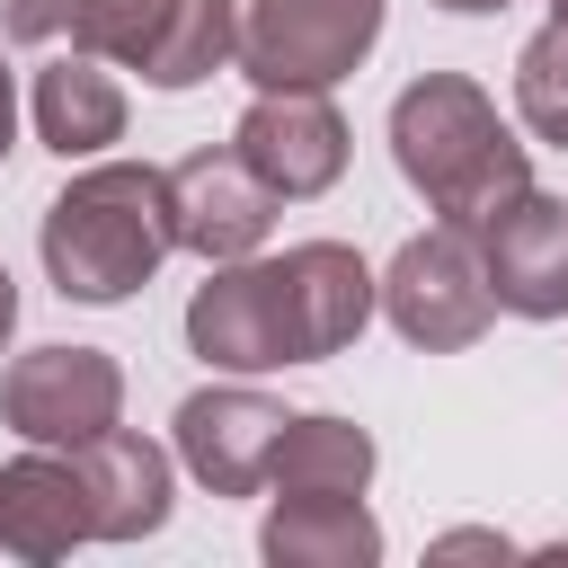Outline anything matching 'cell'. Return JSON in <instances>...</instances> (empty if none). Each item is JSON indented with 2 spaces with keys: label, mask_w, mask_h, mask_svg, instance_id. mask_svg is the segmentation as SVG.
<instances>
[{
  "label": "cell",
  "mask_w": 568,
  "mask_h": 568,
  "mask_svg": "<svg viewBox=\"0 0 568 568\" xmlns=\"http://www.w3.org/2000/svg\"><path fill=\"white\" fill-rule=\"evenodd\" d=\"M178 248L169 231V169L151 160H89L36 222V257H44V284L62 302H89V311H115L133 302L160 257Z\"/></svg>",
  "instance_id": "6da1fadb"
},
{
  "label": "cell",
  "mask_w": 568,
  "mask_h": 568,
  "mask_svg": "<svg viewBox=\"0 0 568 568\" xmlns=\"http://www.w3.org/2000/svg\"><path fill=\"white\" fill-rule=\"evenodd\" d=\"M390 169L417 186V204L453 231H479L506 195L532 186V160L497 98L462 71H426L390 98Z\"/></svg>",
  "instance_id": "7a4b0ae2"
},
{
  "label": "cell",
  "mask_w": 568,
  "mask_h": 568,
  "mask_svg": "<svg viewBox=\"0 0 568 568\" xmlns=\"http://www.w3.org/2000/svg\"><path fill=\"white\" fill-rule=\"evenodd\" d=\"M382 18L390 0H240L231 71L248 89H337L382 44Z\"/></svg>",
  "instance_id": "3957f363"
},
{
  "label": "cell",
  "mask_w": 568,
  "mask_h": 568,
  "mask_svg": "<svg viewBox=\"0 0 568 568\" xmlns=\"http://www.w3.org/2000/svg\"><path fill=\"white\" fill-rule=\"evenodd\" d=\"M373 311L417 346V355H462L488 337L497 302H488V275H479V240L435 222L417 240H399V257L373 275Z\"/></svg>",
  "instance_id": "277c9868"
},
{
  "label": "cell",
  "mask_w": 568,
  "mask_h": 568,
  "mask_svg": "<svg viewBox=\"0 0 568 568\" xmlns=\"http://www.w3.org/2000/svg\"><path fill=\"white\" fill-rule=\"evenodd\" d=\"M0 417L18 444H89L124 417V364L106 346H27L9 373H0Z\"/></svg>",
  "instance_id": "5b68a950"
},
{
  "label": "cell",
  "mask_w": 568,
  "mask_h": 568,
  "mask_svg": "<svg viewBox=\"0 0 568 568\" xmlns=\"http://www.w3.org/2000/svg\"><path fill=\"white\" fill-rule=\"evenodd\" d=\"M231 151L257 169V186L275 204H311L346 178L355 142H346V115H337L328 89H257L231 124Z\"/></svg>",
  "instance_id": "8992f818"
},
{
  "label": "cell",
  "mask_w": 568,
  "mask_h": 568,
  "mask_svg": "<svg viewBox=\"0 0 568 568\" xmlns=\"http://www.w3.org/2000/svg\"><path fill=\"white\" fill-rule=\"evenodd\" d=\"M186 346L213 373H284L293 355V320H284V275L275 257H231L204 266L195 302H186Z\"/></svg>",
  "instance_id": "52a82bcc"
},
{
  "label": "cell",
  "mask_w": 568,
  "mask_h": 568,
  "mask_svg": "<svg viewBox=\"0 0 568 568\" xmlns=\"http://www.w3.org/2000/svg\"><path fill=\"white\" fill-rule=\"evenodd\" d=\"M284 417H293V408H275V399L248 390V373H240V382H213V390H186V399H178L169 453H178V470H186L195 488H213V497H257Z\"/></svg>",
  "instance_id": "ba28073f"
},
{
  "label": "cell",
  "mask_w": 568,
  "mask_h": 568,
  "mask_svg": "<svg viewBox=\"0 0 568 568\" xmlns=\"http://www.w3.org/2000/svg\"><path fill=\"white\" fill-rule=\"evenodd\" d=\"M479 275H488V302L515 311V320H568V195H506L479 231Z\"/></svg>",
  "instance_id": "9c48e42d"
},
{
  "label": "cell",
  "mask_w": 568,
  "mask_h": 568,
  "mask_svg": "<svg viewBox=\"0 0 568 568\" xmlns=\"http://www.w3.org/2000/svg\"><path fill=\"white\" fill-rule=\"evenodd\" d=\"M169 231L186 257L204 266H231V257H257L266 231H275V195L257 186V169L222 142V151H186L169 169Z\"/></svg>",
  "instance_id": "30bf717a"
},
{
  "label": "cell",
  "mask_w": 568,
  "mask_h": 568,
  "mask_svg": "<svg viewBox=\"0 0 568 568\" xmlns=\"http://www.w3.org/2000/svg\"><path fill=\"white\" fill-rule=\"evenodd\" d=\"M284 275V320H293V355L302 364H328L364 337L373 320V266L346 248V240H293L275 257Z\"/></svg>",
  "instance_id": "8fae6325"
},
{
  "label": "cell",
  "mask_w": 568,
  "mask_h": 568,
  "mask_svg": "<svg viewBox=\"0 0 568 568\" xmlns=\"http://www.w3.org/2000/svg\"><path fill=\"white\" fill-rule=\"evenodd\" d=\"M71 462H80L89 532H98V541H142V532L169 524V497H178V453H169V444L133 435V426L115 417L106 435L71 444Z\"/></svg>",
  "instance_id": "7c38bea8"
},
{
  "label": "cell",
  "mask_w": 568,
  "mask_h": 568,
  "mask_svg": "<svg viewBox=\"0 0 568 568\" xmlns=\"http://www.w3.org/2000/svg\"><path fill=\"white\" fill-rule=\"evenodd\" d=\"M89 532V488H80V462L53 453V444H27L18 462H0V550L27 559V568H53L71 559Z\"/></svg>",
  "instance_id": "4fadbf2b"
},
{
  "label": "cell",
  "mask_w": 568,
  "mask_h": 568,
  "mask_svg": "<svg viewBox=\"0 0 568 568\" xmlns=\"http://www.w3.org/2000/svg\"><path fill=\"white\" fill-rule=\"evenodd\" d=\"M27 115H36V142L62 151V160H98L106 142H124V89H115V62L98 53H53L36 80H27Z\"/></svg>",
  "instance_id": "5bb4252c"
},
{
  "label": "cell",
  "mask_w": 568,
  "mask_h": 568,
  "mask_svg": "<svg viewBox=\"0 0 568 568\" xmlns=\"http://www.w3.org/2000/svg\"><path fill=\"white\" fill-rule=\"evenodd\" d=\"M257 550H266L275 568H373V559H382V524H373L364 497L311 488V497H275V506H266Z\"/></svg>",
  "instance_id": "9a60e30c"
},
{
  "label": "cell",
  "mask_w": 568,
  "mask_h": 568,
  "mask_svg": "<svg viewBox=\"0 0 568 568\" xmlns=\"http://www.w3.org/2000/svg\"><path fill=\"white\" fill-rule=\"evenodd\" d=\"M160 18H169V0H0V27L18 44H71V53H98L115 71L142 62Z\"/></svg>",
  "instance_id": "2e32d148"
},
{
  "label": "cell",
  "mask_w": 568,
  "mask_h": 568,
  "mask_svg": "<svg viewBox=\"0 0 568 568\" xmlns=\"http://www.w3.org/2000/svg\"><path fill=\"white\" fill-rule=\"evenodd\" d=\"M373 435L355 426V417H337V408H302V417H284V435H275V453H266V497H311V488H328V497H364L373 488Z\"/></svg>",
  "instance_id": "e0dca14e"
},
{
  "label": "cell",
  "mask_w": 568,
  "mask_h": 568,
  "mask_svg": "<svg viewBox=\"0 0 568 568\" xmlns=\"http://www.w3.org/2000/svg\"><path fill=\"white\" fill-rule=\"evenodd\" d=\"M231 44H240V0H169V18L151 27L142 44V89L178 98V89H204L213 71H231Z\"/></svg>",
  "instance_id": "ac0fdd59"
},
{
  "label": "cell",
  "mask_w": 568,
  "mask_h": 568,
  "mask_svg": "<svg viewBox=\"0 0 568 568\" xmlns=\"http://www.w3.org/2000/svg\"><path fill=\"white\" fill-rule=\"evenodd\" d=\"M515 115H524L532 142H559L568 151V27L559 18L515 53Z\"/></svg>",
  "instance_id": "d6986e66"
},
{
  "label": "cell",
  "mask_w": 568,
  "mask_h": 568,
  "mask_svg": "<svg viewBox=\"0 0 568 568\" xmlns=\"http://www.w3.org/2000/svg\"><path fill=\"white\" fill-rule=\"evenodd\" d=\"M435 559H515V541L506 532H444Z\"/></svg>",
  "instance_id": "ffe728a7"
},
{
  "label": "cell",
  "mask_w": 568,
  "mask_h": 568,
  "mask_svg": "<svg viewBox=\"0 0 568 568\" xmlns=\"http://www.w3.org/2000/svg\"><path fill=\"white\" fill-rule=\"evenodd\" d=\"M18 151V71L0 62V160Z\"/></svg>",
  "instance_id": "44dd1931"
},
{
  "label": "cell",
  "mask_w": 568,
  "mask_h": 568,
  "mask_svg": "<svg viewBox=\"0 0 568 568\" xmlns=\"http://www.w3.org/2000/svg\"><path fill=\"white\" fill-rule=\"evenodd\" d=\"M9 328H18V275L0 266V346H9Z\"/></svg>",
  "instance_id": "7402d4cb"
},
{
  "label": "cell",
  "mask_w": 568,
  "mask_h": 568,
  "mask_svg": "<svg viewBox=\"0 0 568 568\" xmlns=\"http://www.w3.org/2000/svg\"><path fill=\"white\" fill-rule=\"evenodd\" d=\"M435 9H453V18H497V9H515V0H435Z\"/></svg>",
  "instance_id": "603a6c76"
},
{
  "label": "cell",
  "mask_w": 568,
  "mask_h": 568,
  "mask_svg": "<svg viewBox=\"0 0 568 568\" xmlns=\"http://www.w3.org/2000/svg\"><path fill=\"white\" fill-rule=\"evenodd\" d=\"M550 18H559V27H568V0H550Z\"/></svg>",
  "instance_id": "cb8c5ba5"
}]
</instances>
